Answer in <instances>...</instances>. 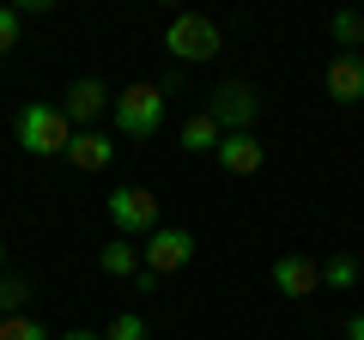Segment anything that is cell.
I'll return each instance as SVG.
<instances>
[{
	"mask_svg": "<svg viewBox=\"0 0 364 340\" xmlns=\"http://www.w3.org/2000/svg\"><path fill=\"white\" fill-rule=\"evenodd\" d=\"M188 262H195V231H182V225H158L140 243L146 274H176V267H188Z\"/></svg>",
	"mask_w": 364,
	"mask_h": 340,
	"instance_id": "8992f818",
	"label": "cell"
},
{
	"mask_svg": "<svg viewBox=\"0 0 364 340\" xmlns=\"http://www.w3.org/2000/svg\"><path fill=\"white\" fill-rule=\"evenodd\" d=\"M273 292L279 298H310V292H322V267L310 255H279L273 262Z\"/></svg>",
	"mask_w": 364,
	"mask_h": 340,
	"instance_id": "ba28073f",
	"label": "cell"
},
{
	"mask_svg": "<svg viewBox=\"0 0 364 340\" xmlns=\"http://www.w3.org/2000/svg\"><path fill=\"white\" fill-rule=\"evenodd\" d=\"M146 334H152V328H146V316H140V310H122L116 322H109L104 340H146Z\"/></svg>",
	"mask_w": 364,
	"mask_h": 340,
	"instance_id": "ac0fdd59",
	"label": "cell"
},
{
	"mask_svg": "<svg viewBox=\"0 0 364 340\" xmlns=\"http://www.w3.org/2000/svg\"><path fill=\"white\" fill-rule=\"evenodd\" d=\"M97 267H104L109 280H134V274H140V243H104Z\"/></svg>",
	"mask_w": 364,
	"mask_h": 340,
	"instance_id": "4fadbf2b",
	"label": "cell"
},
{
	"mask_svg": "<svg viewBox=\"0 0 364 340\" xmlns=\"http://www.w3.org/2000/svg\"><path fill=\"white\" fill-rule=\"evenodd\" d=\"M322 85H328V97L334 104H364V55H334L328 61V73H322Z\"/></svg>",
	"mask_w": 364,
	"mask_h": 340,
	"instance_id": "9c48e42d",
	"label": "cell"
},
{
	"mask_svg": "<svg viewBox=\"0 0 364 340\" xmlns=\"http://www.w3.org/2000/svg\"><path fill=\"white\" fill-rule=\"evenodd\" d=\"M213 158H219V164L231 170V176H255V170L267 164V146H261L255 134H225V140H219V152H213Z\"/></svg>",
	"mask_w": 364,
	"mask_h": 340,
	"instance_id": "30bf717a",
	"label": "cell"
},
{
	"mask_svg": "<svg viewBox=\"0 0 364 340\" xmlns=\"http://www.w3.org/2000/svg\"><path fill=\"white\" fill-rule=\"evenodd\" d=\"M346 340H364V310H352V316H346Z\"/></svg>",
	"mask_w": 364,
	"mask_h": 340,
	"instance_id": "ffe728a7",
	"label": "cell"
},
{
	"mask_svg": "<svg viewBox=\"0 0 364 340\" xmlns=\"http://www.w3.org/2000/svg\"><path fill=\"white\" fill-rule=\"evenodd\" d=\"M109 122H116V134H128V140H152L158 128H164V92L158 85H122L116 97H109Z\"/></svg>",
	"mask_w": 364,
	"mask_h": 340,
	"instance_id": "6da1fadb",
	"label": "cell"
},
{
	"mask_svg": "<svg viewBox=\"0 0 364 340\" xmlns=\"http://www.w3.org/2000/svg\"><path fill=\"white\" fill-rule=\"evenodd\" d=\"M219 140H225V134H219V122H213L207 110L182 122V152H219Z\"/></svg>",
	"mask_w": 364,
	"mask_h": 340,
	"instance_id": "7c38bea8",
	"label": "cell"
},
{
	"mask_svg": "<svg viewBox=\"0 0 364 340\" xmlns=\"http://www.w3.org/2000/svg\"><path fill=\"white\" fill-rule=\"evenodd\" d=\"M67 140H73V128H67L61 104H25V110H18V146H25L31 158L67 152Z\"/></svg>",
	"mask_w": 364,
	"mask_h": 340,
	"instance_id": "7a4b0ae2",
	"label": "cell"
},
{
	"mask_svg": "<svg viewBox=\"0 0 364 340\" xmlns=\"http://www.w3.org/2000/svg\"><path fill=\"white\" fill-rule=\"evenodd\" d=\"M67 164L73 170H109V158H116V146H109V134H97V128H85V134H73L67 140Z\"/></svg>",
	"mask_w": 364,
	"mask_h": 340,
	"instance_id": "8fae6325",
	"label": "cell"
},
{
	"mask_svg": "<svg viewBox=\"0 0 364 340\" xmlns=\"http://www.w3.org/2000/svg\"><path fill=\"white\" fill-rule=\"evenodd\" d=\"M25 304H31V286L18 274H0V316H25Z\"/></svg>",
	"mask_w": 364,
	"mask_h": 340,
	"instance_id": "2e32d148",
	"label": "cell"
},
{
	"mask_svg": "<svg viewBox=\"0 0 364 340\" xmlns=\"http://www.w3.org/2000/svg\"><path fill=\"white\" fill-rule=\"evenodd\" d=\"M109 97H116V92H109L104 79H73V85H67V97H61L67 128H73V134H85L91 122H97V116L109 110Z\"/></svg>",
	"mask_w": 364,
	"mask_h": 340,
	"instance_id": "52a82bcc",
	"label": "cell"
},
{
	"mask_svg": "<svg viewBox=\"0 0 364 340\" xmlns=\"http://www.w3.org/2000/svg\"><path fill=\"white\" fill-rule=\"evenodd\" d=\"M164 49L176 55V61H213V55L225 49V31L213 25L207 13H176L164 25Z\"/></svg>",
	"mask_w": 364,
	"mask_h": 340,
	"instance_id": "3957f363",
	"label": "cell"
},
{
	"mask_svg": "<svg viewBox=\"0 0 364 340\" xmlns=\"http://www.w3.org/2000/svg\"><path fill=\"white\" fill-rule=\"evenodd\" d=\"M18 6H0V67H6V55H13V43H18Z\"/></svg>",
	"mask_w": 364,
	"mask_h": 340,
	"instance_id": "d6986e66",
	"label": "cell"
},
{
	"mask_svg": "<svg viewBox=\"0 0 364 340\" xmlns=\"http://www.w3.org/2000/svg\"><path fill=\"white\" fill-rule=\"evenodd\" d=\"M207 116L219 122V134H255V116H261L255 85H243V79H225L219 92L207 97Z\"/></svg>",
	"mask_w": 364,
	"mask_h": 340,
	"instance_id": "277c9868",
	"label": "cell"
},
{
	"mask_svg": "<svg viewBox=\"0 0 364 340\" xmlns=\"http://www.w3.org/2000/svg\"><path fill=\"white\" fill-rule=\"evenodd\" d=\"M358 274H364L358 255H328V262H322V286H334V292H352Z\"/></svg>",
	"mask_w": 364,
	"mask_h": 340,
	"instance_id": "9a60e30c",
	"label": "cell"
},
{
	"mask_svg": "<svg viewBox=\"0 0 364 340\" xmlns=\"http://www.w3.org/2000/svg\"><path fill=\"white\" fill-rule=\"evenodd\" d=\"M61 340H104V334H91V328H67Z\"/></svg>",
	"mask_w": 364,
	"mask_h": 340,
	"instance_id": "44dd1931",
	"label": "cell"
},
{
	"mask_svg": "<svg viewBox=\"0 0 364 340\" xmlns=\"http://www.w3.org/2000/svg\"><path fill=\"white\" fill-rule=\"evenodd\" d=\"M328 37L340 43V55H358L364 49V18L358 13H334L328 18Z\"/></svg>",
	"mask_w": 364,
	"mask_h": 340,
	"instance_id": "5bb4252c",
	"label": "cell"
},
{
	"mask_svg": "<svg viewBox=\"0 0 364 340\" xmlns=\"http://www.w3.org/2000/svg\"><path fill=\"white\" fill-rule=\"evenodd\" d=\"M0 274H6V243H0Z\"/></svg>",
	"mask_w": 364,
	"mask_h": 340,
	"instance_id": "7402d4cb",
	"label": "cell"
},
{
	"mask_svg": "<svg viewBox=\"0 0 364 340\" xmlns=\"http://www.w3.org/2000/svg\"><path fill=\"white\" fill-rule=\"evenodd\" d=\"M109 225H116L122 237H152L158 231V195L152 188H140V183H128V188H109Z\"/></svg>",
	"mask_w": 364,
	"mask_h": 340,
	"instance_id": "5b68a950",
	"label": "cell"
},
{
	"mask_svg": "<svg viewBox=\"0 0 364 340\" xmlns=\"http://www.w3.org/2000/svg\"><path fill=\"white\" fill-rule=\"evenodd\" d=\"M0 340H55L37 316H0Z\"/></svg>",
	"mask_w": 364,
	"mask_h": 340,
	"instance_id": "e0dca14e",
	"label": "cell"
}]
</instances>
